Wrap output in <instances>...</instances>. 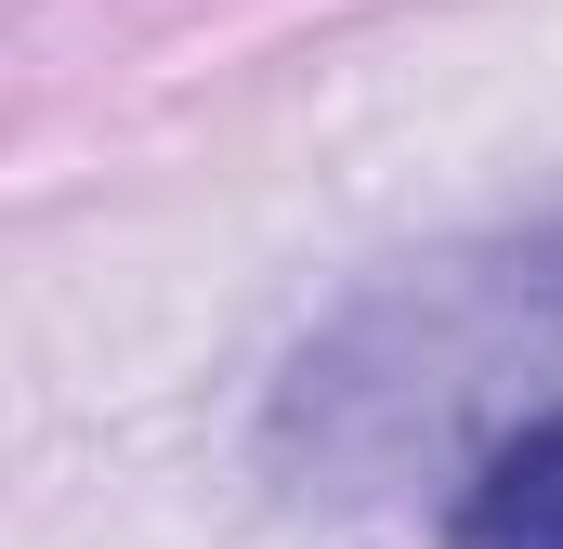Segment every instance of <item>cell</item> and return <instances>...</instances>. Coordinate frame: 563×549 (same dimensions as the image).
Instances as JSON below:
<instances>
[{"label": "cell", "mask_w": 563, "mask_h": 549, "mask_svg": "<svg viewBox=\"0 0 563 549\" xmlns=\"http://www.w3.org/2000/svg\"><path fill=\"white\" fill-rule=\"evenodd\" d=\"M445 549H563V418H525L445 511Z\"/></svg>", "instance_id": "1"}]
</instances>
